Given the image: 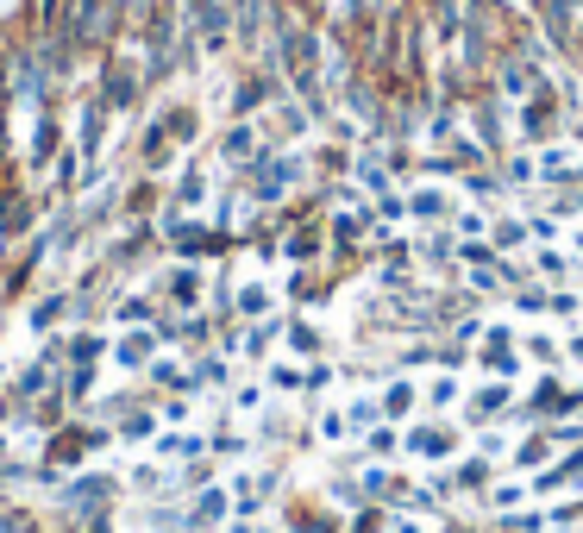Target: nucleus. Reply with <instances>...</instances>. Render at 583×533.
<instances>
[{
  "mask_svg": "<svg viewBox=\"0 0 583 533\" xmlns=\"http://www.w3.org/2000/svg\"><path fill=\"white\" fill-rule=\"evenodd\" d=\"M107 13H113V0H63V38L69 44H95L107 32Z\"/></svg>",
  "mask_w": 583,
  "mask_h": 533,
  "instance_id": "obj_1",
  "label": "nucleus"
}]
</instances>
